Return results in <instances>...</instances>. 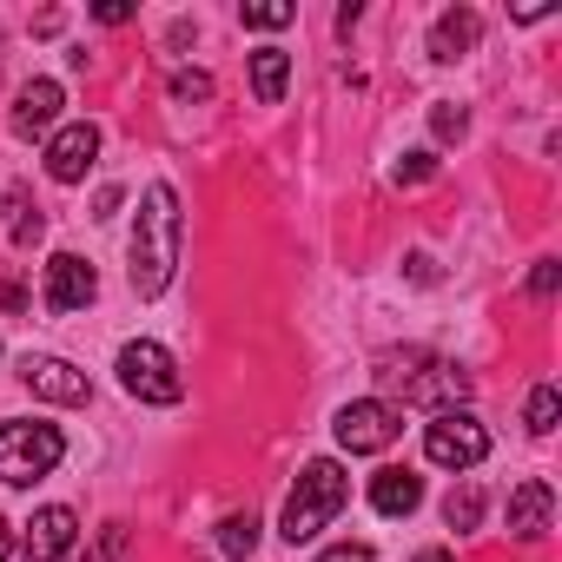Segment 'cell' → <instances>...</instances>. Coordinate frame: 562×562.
<instances>
[{"instance_id": "1", "label": "cell", "mask_w": 562, "mask_h": 562, "mask_svg": "<svg viewBox=\"0 0 562 562\" xmlns=\"http://www.w3.org/2000/svg\"><path fill=\"white\" fill-rule=\"evenodd\" d=\"M179 238H186V218H179V192L172 186H146L139 199V218H133V292L139 299H159L179 271Z\"/></svg>"}, {"instance_id": "28", "label": "cell", "mask_w": 562, "mask_h": 562, "mask_svg": "<svg viewBox=\"0 0 562 562\" xmlns=\"http://www.w3.org/2000/svg\"><path fill=\"white\" fill-rule=\"evenodd\" d=\"M93 21H106V27H126V21H133V8H126V0H100V8H93Z\"/></svg>"}, {"instance_id": "18", "label": "cell", "mask_w": 562, "mask_h": 562, "mask_svg": "<svg viewBox=\"0 0 562 562\" xmlns=\"http://www.w3.org/2000/svg\"><path fill=\"white\" fill-rule=\"evenodd\" d=\"M443 522H450V529H476V522H483V483L463 476V483L443 496Z\"/></svg>"}, {"instance_id": "14", "label": "cell", "mask_w": 562, "mask_h": 562, "mask_svg": "<svg viewBox=\"0 0 562 562\" xmlns=\"http://www.w3.org/2000/svg\"><path fill=\"white\" fill-rule=\"evenodd\" d=\"M476 41H483V14L476 8H443L437 27H430V60H463V54H476Z\"/></svg>"}, {"instance_id": "21", "label": "cell", "mask_w": 562, "mask_h": 562, "mask_svg": "<svg viewBox=\"0 0 562 562\" xmlns=\"http://www.w3.org/2000/svg\"><path fill=\"white\" fill-rule=\"evenodd\" d=\"M238 21H245V27H265V34H271V27H292V21H299V8H292V0H258V8H245Z\"/></svg>"}, {"instance_id": "31", "label": "cell", "mask_w": 562, "mask_h": 562, "mask_svg": "<svg viewBox=\"0 0 562 562\" xmlns=\"http://www.w3.org/2000/svg\"><path fill=\"white\" fill-rule=\"evenodd\" d=\"M14 555V529H8V516H0V562Z\"/></svg>"}, {"instance_id": "7", "label": "cell", "mask_w": 562, "mask_h": 562, "mask_svg": "<svg viewBox=\"0 0 562 562\" xmlns=\"http://www.w3.org/2000/svg\"><path fill=\"white\" fill-rule=\"evenodd\" d=\"M397 437H404V411L384 404V397H358V404L338 411V443H345L351 457H378V450H391Z\"/></svg>"}, {"instance_id": "16", "label": "cell", "mask_w": 562, "mask_h": 562, "mask_svg": "<svg viewBox=\"0 0 562 562\" xmlns=\"http://www.w3.org/2000/svg\"><path fill=\"white\" fill-rule=\"evenodd\" d=\"M285 80H292V54H285V47H258V54H251V93H258L265 106L285 100Z\"/></svg>"}, {"instance_id": "6", "label": "cell", "mask_w": 562, "mask_h": 562, "mask_svg": "<svg viewBox=\"0 0 562 562\" xmlns=\"http://www.w3.org/2000/svg\"><path fill=\"white\" fill-rule=\"evenodd\" d=\"M424 457L437 463V470H476L483 457H490V430L470 417V411H437L430 417V430H424Z\"/></svg>"}, {"instance_id": "17", "label": "cell", "mask_w": 562, "mask_h": 562, "mask_svg": "<svg viewBox=\"0 0 562 562\" xmlns=\"http://www.w3.org/2000/svg\"><path fill=\"white\" fill-rule=\"evenodd\" d=\"M41 232H47V218H41L34 192H27V186H8V238H14L21 251H34V245H41Z\"/></svg>"}, {"instance_id": "30", "label": "cell", "mask_w": 562, "mask_h": 562, "mask_svg": "<svg viewBox=\"0 0 562 562\" xmlns=\"http://www.w3.org/2000/svg\"><path fill=\"white\" fill-rule=\"evenodd\" d=\"M113 212H120V186H106V192L93 199V218H113Z\"/></svg>"}, {"instance_id": "24", "label": "cell", "mask_w": 562, "mask_h": 562, "mask_svg": "<svg viewBox=\"0 0 562 562\" xmlns=\"http://www.w3.org/2000/svg\"><path fill=\"white\" fill-rule=\"evenodd\" d=\"M430 133L437 139H463L470 133V113L463 106H430Z\"/></svg>"}, {"instance_id": "15", "label": "cell", "mask_w": 562, "mask_h": 562, "mask_svg": "<svg viewBox=\"0 0 562 562\" xmlns=\"http://www.w3.org/2000/svg\"><path fill=\"white\" fill-rule=\"evenodd\" d=\"M417 503H424V476H417V470L384 463V470L371 476V509H378V516H411Z\"/></svg>"}, {"instance_id": "5", "label": "cell", "mask_w": 562, "mask_h": 562, "mask_svg": "<svg viewBox=\"0 0 562 562\" xmlns=\"http://www.w3.org/2000/svg\"><path fill=\"white\" fill-rule=\"evenodd\" d=\"M120 384H126V397H139V404H179V397H186V378H179L172 351L153 345V338H133V345L120 351Z\"/></svg>"}, {"instance_id": "3", "label": "cell", "mask_w": 562, "mask_h": 562, "mask_svg": "<svg viewBox=\"0 0 562 562\" xmlns=\"http://www.w3.org/2000/svg\"><path fill=\"white\" fill-rule=\"evenodd\" d=\"M378 378L391 391H404V404H424V411H457L470 397V371L443 364V358H424V351H404V358H384Z\"/></svg>"}, {"instance_id": "27", "label": "cell", "mask_w": 562, "mask_h": 562, "mask_svg": "<svg viewBox=\"0 0 562 562\" xmlns=\"http://www.w3.org/2000/svg\"><path fill=\"white\" fill-rule=\"evenodd\" d=\"M318 562H378V555H371V542H331Z\"/></svg>"}, {"instance_id": "11", "label": "cell", "mask_w": 562, "mask_h": 562, "mask_svg": "<svg viewBox=\"0 0 562 562\" xmlns=\"http://www.w3.org/2000/svg\"><path fill=\"white\" fill-rule=\"evenodd\" d=\"M549 529H555V490H549L542 476H522V483L509 490V536L542 542Z\"/></svg>"}, {"instance_id": "25", "label": "cell", "mask_w": 562, "mask_h": 562, "mask_svg": "<svg viewBox=\"0 0 562 562\" xmlns=\"http://www.w3.org/2000/svg\"><path fill=\"white\" fill-rule=\"evenodd\" d=\"M126 549H133V542H126V529H120V522H106V529H100V542H93V555H87V562H120V555H126Z\"/></svg>"}, {"instance_id": "10", "label": "cell", "mask_w": 562, "mask_h": 562, "mask_svg": "<svg viewBox=\"0 0 562 562\" xmlns=\"http://www.w3.org/2000/svg\"><path fill=\"white\" fill-rule=\"evenodd\" d=\"M93 292H100V278H93L87 258H74V251L47 258V292H41L47 312H80V305H93Z\"/></svg>"}, {"instance_id": "12", "label": "cell", "mask_w": 562, "mask_h": 562, "mask_svg": "<svg viewBox=\"0 0 562 562\" xmlns=\"http://www.w3.org/2000/svg\"><path fill=\"white\" fill-rule=\"evenodd\" d=\"M60 106H67V93H60V80H27V87L14 93V113H8V126H14L21 139H41V133H54V120H60Z\"/></svg>"}, {"instance_id": "19", "label": "cell", "mask_w": 562, "mask_h": 562, "mask_svg": "<svg viewBox=\"0 0 562 562\" xmlns=\"http://www.w3.org/2000/svg\"><path fill=\"white\" fill-rule=\"evenodd\" d=\"M218 549H225V555H251V549H258V516H251V509H245V516H225V522H218Z\"/></svg>"}, {"instance_id": "23", "label": "cell", "mask_w": 562, "mask_h": 562, "mask_svg": "<svg viewBox=\"0 0 562 562\" xmlns=\"http://www.w3.org/2000/svg\"><path fill=\"white\" fill-rule=\"evenodd\" d=\"M391 179H397V186H430V179H437V153H404Z\"/></svg>"}, {"instance_id": "29", "label": "cell", "mask_w": 562, "mask_h": 562, "mask_svg": "<svg viewBox=\"0 0 562 562\" xmlns=\"http://www.w3.org/2000/svg\"><path fill=\"white\" fill-rule=\"evenodd\" d=\"M404 265H411V278H417V285H430V278H437V265H430V258H424V251H411V258H404Z\"/></svg>"}, {"instance_id": "9", "label": "cell", "mask_w": 562, "mask_h": 562, "mask_svg": "<svg viewBox=\"0 0 562 562\" xmlns=\"http://www.w3.org/2000/svg\"><path fill=\"white\" fill-rule=\"evenodd\" d=\"M93 159H100V126H93V120H74V126H60V133L47 139V172H54L60 186H80V179L93 172Z\"/></svg>"}, {"instance_id": "8", "label": "cell", "mask_w": 562, "mask_h": 562, "mask_svg": "<svg viewBox=\"0 0 562 562\" xmlns=\"http://www.w3.org/2000/svg\"><path fill=\"white\" fill-rule=\"evenodd\" d=\"M21 378H27V391L47 397V404H87V397H93V378L74 371L67 358H47V351H27V358H21Z\"/></svg>"}, {"instance_id": "32", "label": "cell", "mask_w": 562, "mask_h": 562, "mask_svg": "<svg viewBox=\"0 0 562 562\" xmlns=\"http://www.w3.org/2000/svg\"><path fill=\"white\" fill-rule=\"evenodd\" d=\"M411 562H457L450 549H424V555H411Z\"/></svg>"}, {"instance_id": "4", "label": "cell", "mask_w": 562, "mask_h": 562, "mask_svg": "<svg viewBox=\"0 0 562 562\" xmlns=\"http://www.w3.org/2000/svg\"><path fill=\"white\" fill-rule=\"evenodd\" d=\"M67 457V437L54 424H34V417H14V424H0V483H41L54 476Z\"/></svg>"}, {"instance_id": "13", "label": "cell", "mask_w": 562, "mask_h": 562, "mask_svg": "<svg viewBox=\"0 0 562 562\" xmlns=\"http://www.w3.org/2000/svg\"><path fill=\"white\" fill-rule=\"evenodd\" d=\"M74 536H80V516L67 503L34 509V522H27V562H60L74 549Z\"/></svg>"}, {"instance_id": "22", "label": "cell", "mask_w": 562, "mask_h": 562, "mask_svg": "<svg viewBox=\"0 0 562 562\" xmlns=\"http://www.w3.org/2000/svg\"><path fill=\"white\" fill-rule=\"evenodd\" d=\"M179 106H205L212 100V74H172V87H166Z\"/></svg>"}, {"instance_id": "26", "label": "cell", "mask_w": 562, "mask_h": 562, "mask_svg": "<svg viewBox=\"0 0 562 562\" xmlns=\"http://www.w3.org/2000/svg\"><path fill=\"white\" fill-rule=\"evenodd\" d=\"M555 285H562V265H555V258H542V265H536V278H529V292H536V299H555Z\"/></svg>"}, {"instance_id": "2", "label": "cell", "mask_w": 562, "mask_h": 562, "mask_svg": "<svg viewBox=\"0 0 562 562\" xmlns=\"http://www.w3.org/2000/svg\"><path fill=\"white\" fill-rule=\"evenodd\" d=\"M345 503H351V476H345V463L312 457V463L299 470L292 496H285V542H312V536L345 509Z\"/></svg>"}, {"instance_id": "20", "label": "cell", "mask_w": 562, "mask_h": 562, "mask_svg": "<svg viewBox=\"0 0 562 562\" xmlns=\"http://www.w3.org/2000/svg\"><path fill=\"white\" fill-rule=\"evenodd\" d=\"M555 411H562L555 384H536V391H529V411H522V417H529V430H536V437H549V430H555Z\"/></svg>"}]
</instances>
